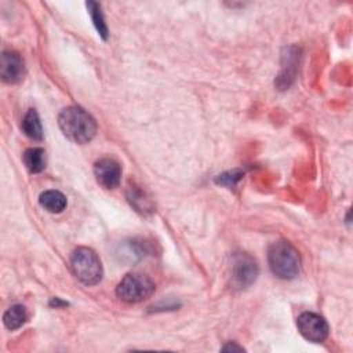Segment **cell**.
<instances>
[{
  "label": "cell",
  "mask_w": 353,
  "mask_h": 353,
  "mask_svg": "<svg viewBox=\"0 0 353 353\" xmlns=\"http://www.w3.org/2000/svg\"><path fill=\"white\" fill-rule=\"evenodd\" d=\"M222 350H225V352H234V350H237V352H241V350H244L241 346H237V345H234V343H229V345H226V346H223L222 347Z\"/></svg>",
  "instance_id": "15"
},
{
  "label": "cell",
  "mask_w": 353,
  "mask_h": 353,
  "mask_svg": "<svg viewBox=\"0 0 353 353\" xmlns=\"http://www.w3.org/2000/svg\"><path fill=\"white\" fill-rule=\"evenodd\" d=\"M23 163L32 174H37L46 167V152L41 148H30L23 153Z\"/></svg>",
  "instance_id": "11"
},
{
  "label": "cell",
  "mask_w": 353,
  "mask_h": 353,
  "mask_svg": "<svg viewBox=\"0 0 353 353\" xmlns=\"http://www.w3.org/2000/svg\"><path fill=\"white\" fill-rule=\"evenodd\" d=\"M94 175L101 186L105 189H114L120 183L121 168L116 160L103 157L94 164Z\"/></svg>",
  "instance_id": "6"
},
{
  "label": "cell",
  "mask_w": 353,
  "mask_h": 353,
  "mask_svg": "<svg viewBox=\"0 0 353 353\" xmlns=\"http://www.w3.org/2000/svg\"><path fill=\"white\" fill-rule=\"evenodd\" d=\"M154 292V283L142 273H128L121 279L116 288L117 296L128 303H137L148 299Z\"/></svg>",
  "instance_id": "4"
},
{
  "label": "cell",
  "mask_w": 353,
  "mask_h": 353,
  "mask_svg": "<svg viewBox=\"0 0 353 353\" xmlns=\"http://www.w3.org/2000/svg\"><path fill=\"white\" fill-rule=\"evenodd\" d=\"M0 73L3 81L6 83L15 84L21 81L25 76V63L21 55L15 51H4L1 54Z\"/></svg>",
  "instance_id": "8"
},
{
  "label": "cell",
  "mask_w": 353,
  "mask_h": 353,
  "mask_svg": "<svg viewBox=\"0 0 353 353\" xmlns=\"http://www.w3.org/2000/svg\"><path fill=\"white\" fill-rule=\"evenodd\" d=\"M241 176H243V172L240 170H233V171H228V172L219 175L216 178V182L221 183V185L232 188V186H234L240 181Z\"/></svg>",
  "instance_id": "14"
},
{
  "label": "cell",
  "mask_w": 353,
  "mask_h": 353,
  "mask_svg": "<svg viewBox=\"0 0 353 353\" xmlns=\"http://www.w3.org/2000/svg\"><path fill=\"white\" fill-rule=\"evenodd\" d=\"M22 130L23 132L32 138L33 141H41L43 139V128L39 119V114L34 109H29L22 120Z\"/></svg>",
  "instance_id": "10"
},
{
  "label": "cell",
  "mask_w": 353,
  "mask_h": 353,
  "mask_svg": "<svg viewBox=\"0 0 353 353\" xmlns=\"http://www.w3.org/2000/svg\"><path fill=\"white\" fill-rule=\"evenodd\" d=\"M40 205L52 214H59L66 208V197L59 190H46L39 197Z\"/></svg>",
  "instance_id": "9"
},
{
  "label": "cell",
  "mask_w": 353,
  "mask_h": 353,
  "mask_svg": "<svg viewBox=\"0 0 353 353\" xmlns=\"http://www.w3.org/2000/svg\"><path fill=\"white\" fill-rule=\"evenodd\" d=\"M58 124L65 137L76 143H87L97 134L95 120L80 106L65 108L59 113Z\"/></svg>",
  "instance_id": "1"
},
{
  "label": "cell",
  "mask_w": 353,
  "mask_h": 353,
  "mask_svg": "<svg viewBox=\"0 0 353 353\" xmlns=\"http://www.w3.org/2000/svg\"><path fill=\"white\" fill-rule=\"evenodd\" d=\"M87 8H88V12L92 18V22H94V26L95 29L98 30V34L102 37V39H108V28H106V23L103 21V15L101 12V6L95 1H88L87 3Z\"/></svg>",
  "instance_id": "13"
},
{
  "label": "cell",
  "mask_w": 353,
  "mask_h": 353,
  "mask_svg": "<svg viewBox=\"0 0 353 353\" xmlns=\"http://www.w3.org/2000/svg\"><path fill=\"white\" fill-rule=\"evenodd\" d=\"M258 276V265L247 254H237L233 262V280L237 287L251 285Z\"/></svg>",
  "instance_id": "7"
},
{
  "label": "cell",
  "mask_w": 353,
  "mask_h": 353,
  "mask_svg": "<svg viewBox=\"0 0 353 353\" xmlns=\"http://www.w3.org/2000/svg\"><path fill=\"white\" fill-rule=\"evenodd\" d=\"M28 319V312L25 309V306L22 305H12L3 317L4 325L8 330H17Z\"/></svg>",
  "instance_id": "12"
},
{
  "label": "cell",
  "mask_w": 353,
  "mask_h": 353,
  "mask_svg": "<svg viewBox=\"0 0 353 353\" xmlns=\"http://www.w3.org/2000/svg\"><path fill=\"white\" fill-rule=\"evenodd\" d=\"M70 266L74 276L85 285L98 284L102 279V265L91 248L79 247L73 251L70 258Z\"/></svg>",
  "instance_id": "3"
},
{
  "label": "cell",
  "mask_w": 353,
  "mask_h": 353,
  "mask_svg": "<svg viewBox=\"0 0 353 353\" xmlns=\"http://www.w3.org/2000/svg\"><path fill=\"white\" fill-rule=\"evenodd\" d=\"M268 261L273 274L284 280L296 277L301 269V256L296 248L284 240L274 241L269 247Z\"/></svg>",
  "instance_id": "2"
},
{
  "label": "cell",
  "mask_w": 353,
  "mask_h": 353,
  "mask_svg": "<svg viewBox=\"0 0 353 353\" xmlns=\"http://www.w3.org/2000/svg\"><path fill=\"white\" fill-rule=\"evenodd\" d=\"M296 325L303 338L312 342H323L328 335V324L327 321L312 312L302 313L296 319Z\"/></svg>",
  "instance_id": "5"
}]
</instances>
